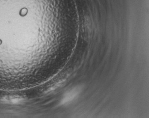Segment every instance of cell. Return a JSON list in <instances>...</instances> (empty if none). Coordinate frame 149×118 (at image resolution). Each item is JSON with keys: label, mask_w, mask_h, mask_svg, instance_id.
Listing matches in <instances>:
<instances>
[{"label": "cell", "mask_w": 149, "mask_h": 118, "mask_svg": "<svg viewBox=\"0 0 149 118\" xmlns=\"http://www.w3.org/2000/svg\"><path fill=\"white\" fill-rule=\"evenodd\" d=\"M81 90L80 88H77L68 92L64 97L63 100L62 101V103H67L72 101V100H73L79 94Z\"/></svg>", "instance_id": "6da1fadb"}]
</instances>
